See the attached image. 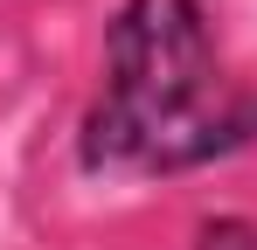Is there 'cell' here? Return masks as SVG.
Here are the masks:
<instances>
[{
	"label": "cell",
	"instance_id": "2",
	"mask_svg": "<svg viewBox=\"0 0 257 250\" xmlns=\"http://www.w3.org/2000/svg\"><path fill=\"white\" fill-rule=\"evenodd\" d=\"M195 250H257V222L250 215H209L195 229Z\"/></svg>",
	"mask_w": 257,
	"mask_h": 250
},
{
	"label": "cell",
	"instance_id": "1",
	"mask_svg": "<svg viewBox=\"0 0 257 250\" xmlns=\"http://www.w3.org/2000/svg\"><path fill=\"white\" fill-rule=\"evenodd\" d=\"M257 146V90L229 83L202 0H118L104 83L77 132L84 174H188Z\"/></svg>",
	"mask_w": 257,
	"mask_h": 250
}]
</instances>
